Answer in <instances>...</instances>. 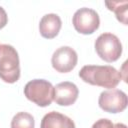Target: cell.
<instances>
[{
  "label": "cell",
  "mask_w": 128,
  "mask_h": 128,
  "mask_svg": "<svg viewBox=\"0 0 128 128\" xmlns=\"http://www.w3.org/2000/svg\"><path fill=\"white\" fill-rule=\"evenodd\" d=\"M78 62L76 51L69 46H62L56 49L51 58L52 67L59 73L72 71Z\"/></svg>",
  "instance_id": "cell-7"
},
{
  "label": "cell",
  "mask_w": 128,
  "mask_h": 128,
  "mask_svg": "<svg viewBox=\"0 0 128 128\" xmlns=\"http://www.w3.org/2000/svg\"><path fill=\"white\" fill-rule=\"evenodd\" d=\"M72 24L75 30L80 34H93L99 28L100 18L95 10L83 7L74 13L72 17Z\"/></svg>",
  "instance_id": "cell-5"
},
{
  "label": "cell",
  "mask_w": 128,
  "mask_h": 128,
  "mask_svg": "<svg viewBox=\"0 0 128 128\" xmlns=\"http://www.w3.org/2000/svg\"><path fill=\"white\" fill-rule=\"evenodd\" d=\"M78 95L79 90L77 86L72 82L64 81L54 87L53 100L60 106H70L76 102Z\"/></svg>",
  "instance_id": "cell-8"
},
{
  "label": "cell",
  "mask_w": 128,
  "mask_h": 128,
  "mask_svg": "<svg viewBox=\"0 0 128 128\" xmlns=\"http://www.w3.org/2000/svg\"><path fill=\"white\" fill-rule=\"evenodd\" d=\"M26 98L40 107L49 106L54 98V87L45 79H34L24 87Z\"/></svg>",
  "instance_id": "cell-3"
},
{
  "label": "cell",
  "mask_w": 128,
  "mask_h": 128,
  "mask_svg": "<svg viewBox=\"0 0 128 128\" xmlns=\"http://www.w3.org/2000/svg\"><path fill=\"white\" fill-rule=\"evenodd\" d=\"M8 22V16L3 7L0 6V29L4 28Z\"/></svg>",
  "instance_id": "cell-14"
},
{
  "label": "cell",
  "mask_w": 128,
  "mask_h": 128,
  "mask_svg": "<svg viewBox=\"0 0 128 128\" xmlns=\"http://www.w3.org/2000/svg\"><path fill=\"white\" fill-rule=\"evenodd\" d=\"M62 26L60 17L57 14L49 13L44 15L39 23V32L42 37L46 39L55 38Z\"/></svg>",
  "instance_id": "cell-9"
},
{
  "label": "cell",
  "mask_w": 128,
  "mask_h": 128,
  "mask_svg": "<svg viewBox=\"0 0 128 128\" xmlns=\"http://www.w3.org/2000/svg\"><path fill=\"white\" fill-rule=\"evenodd\" d=\"M79 77L90 85L103 88H115L122 79L121 72L110 65H85L79 71Z\"/></svg>",
  "instance_id": "cell-1"
},
{
  "label": "cell",
  "mask_w": 128,
  "mask_h": 128,
  "mask_svg": "<svg viewBox=\"0 0 128 128\" xmlns=\"http://www.w3.org/2000/svg\"><path fill=\"white\" fill-rule=\"evenodd\" d=\"M127 95L119 89L106 90L100 93L98 99L99 107L108 113H120L127 107Z\"/></svg>",
  "instance_id": "cell-6"
},
{
  "label": "cell",
  "mask_w": 128,
  "mask_h": 128,
  "mask_svg": "<svg viewBox=\"0 0 128 128\" xmlns=\"http://www.w3.org/2000/svg\"><path fill=\"white\" fill-rule=\"evenodd\" d=\"M34 117L27 112H18L11 120V128H34Z\"/></svg>",
  "instance_id": "cell-11"
},
{
  "label": "cell",
  "mask_w": 128,
  "mask_h": 128,
  "mask_svg": "<svg viewBox=\"0 0 128 128\" xmlns=\"http://www.w3.org/2000/svg\"><path fill=\"white\" fill-rule=\"evenodd\" d=\"M0 78L10 84L15 83L20 78L18 52L9 44L0 45Z\"/></svg>",
  "instance_id": "cell-2"
},
{
  "label": "cell",
  "mask_w": 128,
  "mask_h": 128,
  "mask_svg": "<svg viewBox=\"0 0 128 128\" xmlns=\"http://www.w3.org/2000/svg\"><path fill=\"white\" fill-rule=\"evenodd\" d=\"M105 4L110 11L115 12L118 21H120L124 25H127V4H128L127 1H123V2L111 1V2H105Z\"/></svg>",
  "instance_id": "cell-12"
},
{
  "label": "cell",
  "mask_w": 128,
  "mask_h": 128,
  "mask_svg": "<svg viewBox=\"0 0 128 128\" xmlns=\"http://www.w3.org/2000/svg\"><path fill=\"white\" fill-rule=\"evenodd\" d=\"M114 128H127V126L123 123H116L114 125Z\"/></svg>",
  "instance_id": "cell-15"
},
{
  "label": "cell",
  "mask_w": 128,
  "mask_h": 128,
  "mask_svg": "<svg viewBox=\"0 0 128 128\" xmlns=\"http://www.w3.org/2000/svg\"><path fill=\"white\" fill-rule=\"evenodd\" d=\"M92 128H114V124L112 123L111 120L106 119V118H102L97 120L93 125Z\"/></svg>",
  "instance_id": "cell-13"
},
{
  "label": "cell",
  "mask_w": 128,
  "mask_h": 128,
  "mask_svg": "<svg viewBox=\"0 0 128 128\" xmlns=\"http://www.w3.org/2000/svg\"><path fill=\"white\" fill-rule=\"evenodd\" d=\"M94 47L98 56L108 63L117 61L122 54V44L119 38L112 33H102L99 35Z\"/></svg>",
  "instance_id": "cell-4"
},
{
  "label": "cell",
  "mask_w": 128,
  "mask_h": 128,
  "mask_svg": "<svg viewBox=\"0 0 128 128\" xmlns=\"http://www.w3.org/2000/svg\"><path fill=\"white\" fill-rule=\"evenodd\" d=\"M40 128H75V123L68 116L51 111L42 118Z\"/></svg>",
  "instance_id": "cell-10"
}]
</instances>
